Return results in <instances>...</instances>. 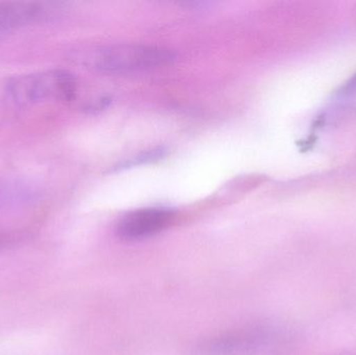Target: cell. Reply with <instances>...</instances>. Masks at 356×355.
<instances>
[{
	"mask_svg": "<svg viewBox=\"0 0 356 355\" xmlns=\"http://www.w3.org/2000/svg\"><path fill=\"white\" fill-rule=\"evenodd\" d=\"M175 218V212L170 208H139L127 213L118 221L116 233L127 241L146 239L168 229Z\"/></svg>",
	"mask_w": 356,
	"mask_h": 355,
	"instance_id": "cell-4",
	"label": "cell"
},
{
	"mask_svg": "<svg viewBox=\"0 0 356 355\" xmlns=\"http://www.w3.org/2000/svg\"><path fill=\"white\" fill-rule=\"evenodd\" d=\"M54 8L33 1H0V35L48 18Z\"/></svg>",
	"mask_w": 356,
	"mask_h": 355,
	"instance_id": "cell-5",
	"label": "cell"
},
{
	"mask_svg": "<svg viewBox=\"0 0 356 355\" xmlns=\"http://www.w3.org/2000/svg\"><path fill=\"white\" fill-rule=\"evenodd\" d=\"M284 333L275 327L255 325L218 333L196 342L191 355H255L273 352L284 343Z\"/></svg>",
	"mask_w": 356,
	"mask_h": 355,
	"instance_id": "cell-1",
	"label": "cell"
},
{
	"mask_svg": "<svg viewBox=\"0 0 356 355\" xmlns=\"http://www.w3.org/2000/svg\"><path fill=\"white\" fill-rule=\"evenodd\" d=\"M8 97L18 106L45 101H70L76 95L77 81L72 73L60 69L18 75L6 85Z\"/></svg>",
	"mask_w": 356,
	"mask_h": 355,
	"instance_id": "cell-3",
	"label": "cell"
},
{
	"mask_svg": "<svg viewBox=\"0 0 356 355\" xmlns=\"http://www.w3.org/2000/svg\"><path fill=\"white\" fill-rule=\"evenodd\" d=\"M172 51L156 46L120 44L90 50L83 62L104 73H133L164 66L175 60Z\"/></svg>",
	"mask_w": 356,
	"mask_h": 355,
	"instance_id": "cell-2",
	"label": "cell"
}]
</instances>
